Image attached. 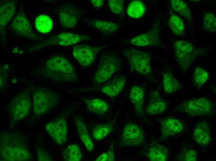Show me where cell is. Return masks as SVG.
Instances as JSON below:
<instances>
[{
    "label": "cell",
    "instance_id": "cell-1",
    "mask_svg": "<svg viewBox=\"0 0 216 161\" xmlns=\"http://www.w3.org/2000/svg\"><path fill=\"white\" fill-rule=\"evenodd\" d=\"M44 69L45 76L52 80L72 82L77 78L73 65L69 60L61 56H54L48 59Z\"/></svg>",
    "mask_w": 216,
    "mask_h": 161
},
{
    "label": "cell",
    "instance_id": "cell-2",
    "mask_svg": "<svg viewBox=\"0 0 216 161\" xmlns=\"http://www.w3.org/2000/svg\"><path fill=\"white\" fill-rule=\"evenodd\" d=\"M7 137L5 141H1V156L5 161H29L32 159L30 152L26 148L24 147L23 141L13 136Z\"/></svg>",
    "mask_w": 216,
    "mask_h": 161
},
{
    "label": "cell",
    "instance_id": "cell-3",
    "mask_svg": "<svg viewBox=\"0 0 216 161\" xmlns=\"http://www.w3.org/2000/svg\"><path fill=\"white\" fill-rule=\"evenodd\" d=\"M33 111L37 116L44 115L55 108L57 105L58 95L45 88H38L34 90Z\"/></svg>",
    "mask_w": 216,
    "mask_h": 161
},
{
    "label": "cell",
    "instance_id": "cell-4",
    "mask_svg": "<svg viewBox=\"0 0 216 161\" xmlns=\"http://www.w3.org/2000/svg\"><path fill=\"white\" fill-rule=\"evenodd\" d=\"M119 60L118 57L112 54H107L102 56L95 73V83L99 85L110 80L118 70Z\"/></svg>",
    "mask_w": 216,
    "mask_h": 161
},
{
    "label": "cell",
    "instance_id": "cell-5",
    "mask_svg": "<svg viewBox=\"0 0 216 161\" xmlns=\"http://www.w3.org/2000/svg\"><path fill=\"white\" fill-rule=\"evenodd\" d=\"M31 102L29 91L25 90L11 101L9 110L11 123H16L26 117L30 112Z\"/></svg>",
    "mask_w": 216,
    "mask_h": 161
},
{
    "label": "cell",
    "instance_id": "cell-6",
    "mask_svg": "<svg viewBox=\"0 0 216 161\" xmlns=\"http://www.w3.org/2000/svg\"><path fill=\"white\" fill-rule=\"evenodd\" d=\"M125 54L129 61L131 70L140 75L149 74L151 69L149 54L142 51L129 49Z\"/></svg>",
    "mask_w": 216,
    "mask_h": 161
},
{
    "label": "cell",
    "instance_id": "cell-7",
    "mask_svg": "<svg viewBox=\"0 0 216 161\" xmlns=\"http://www.w3.org/2000/svg\"><path fill=\"white\" fill-rule=\"evenodd\" d=\"M175 57L182 72L187 71L192 63L196 56L194 46L184 40L178 41L174 44Z\"/></svg>",
    "mask_w": 216,
    "mask_h": 161
},
{
    "label": "cell",
    "instance_id": "cell-8",
    "mask_svg": "<svg viewBox=\"0 0 216 161\" xmlns=\"http://www.w3.org/2000/svg\"><path fill=\"white\" fill-rule=\"evenodd\" d=\"M214 107L213 103L205 98L191 99L183 102L179 107L181 111L192 116L210 114Z\"/></svg>",
    "mask_w": 216,
    "mask_h": 161
},
{
    "label": "cell",
    "instance_id": "cell-9",
    "mask_svg": "<svg viewBox=\"0 0 216 161\" xmlns=\"http://www.w3.org/2000/svg\"><path fill=\"white\" fill-rule=\"evenodd\" d=\"M102 47L87 44H80L74 46L72 49L74 57L82 66L85 67L92 64Z\"/></svg>",
    "mask_w": 216,
    "mask_h": 161
},
{
    "label": "cell",
    "instance_id": "cell-10",
    "mask_svg": "<svg viewBox=\"0 0 216 161\" xmlns=\"http://www.w3.org/2000/svg\"><path fill=\"white\" fill-rule=\"evenodd\" d=\"M45 129L57 144L62 145L67 141V125L65 118H59L50 121L45 124Z\"/></svg>",
    "mask_w": 216,
    "mask_h": 161
},
{
    "label": "cell",
    "instance_id": "cell-11",
    "mask_svg": "<svg viewBox=\"0 0 216 161\" xmlns=\"http://www.w3.org/2000/svg\"><path fill=\"white\" fill-rule=\"evenodd\" d=\"M144 139V132L140 126L132 123H128L125 125L122 136L125 144L128 146L141 144Z\"/></svg>",
    "mask_w": 216,
    "mask_h": 161
},
{
    "label": "cell",
    "instance_id": "cell-12",
    "mask_svg": "<svg viewBox=\"0 0 216 161\" xmlns=\"http://www.w3.org/2000/svg\"><path fill=\"white\" fill-rule=\"evenodd\" d=\"M80 13L77 9L70 4L61 5L59 11L61 24L64 27L71 28L77 24Z\"/></svg>",
    "mask_w": 216,
    "mask_h": 161
},
{
    "label": "cell",
    "instance_id": "cell-13",
    "mask_svg": "<svg viewBox=\"0 0 216 161\" xmlns=\"http://www.w3.org/2000/svg\"><path fill=\"white\" fill-rule=\"evenodd\" d=\"M10 28L19 35L31 38L35 36L33 33L29 22L23 12L18 13L15 16L11 24Z\"/></svg>",
    "mask_w": 216,
    "mask_h": 161
},
{
    "label": "cell",
    "instance_id": "cell-14",
    "mask_svg": "<svg viewBox=\"0 0 216 161\" xmlns=\"http://www.w3.org/2000/svg\"><path fill=\"white\" fill-rule=\"evenodd\" d=\"M91 38L88 34H75L69 32L62 33L54 37L51 41L53 44L62 46H68L76 44Z\"/></svg>",
    "mask_w": 216,
    "mask_h": 161
},
{
    "label": "cell",
    "instance_id": "cell-15",
    "mask_svg": "<svg viewBox=\"0 0 216 161\" xmlns=\"http://www.w3.org/2000/svg\"><path fill=\"white\" fill-rule=\"evenodd\" d=\"M183 128L182 122L178 119L168 118L162 121L160 126V134L164 137H169L178 134Z\"/></svg>",
    "mask_w": 216,
    "mask_h": 161
},
{
    "label": "cell",
    "instance_id": "cell-16",
    "mask_svg": "<svg viewBox=\"0 0 216 161\" xmlns=\"http://www.w3.org/2000/svg\"><path fill=\"white\" fill-rule=\"evenodd\" d=\"M159 41L157 31L154 30L133 38L131 40L130 43L137 46H144L157 45Z\"/></svg>",
    "mask_w": 216,
    "mask_h": 161
},
{
    "label": "cell",
    "instance_id": "cell-17",
    "mask_svg": "<svg viewBox=\"0 0 216 161\" xmlns=\"http://www.w3.org/2000/svg\"><path fill=\"white\" fill-rule=\"evenodd\" d=\"M125 81V78L122 76L113 78L102 87L101 92L110 97H115L124 89Z\"/></svg>",
    "mask_w": 216,
    "mask_h": 161
},
{
    "label": "cell",
    "instance_id": "cell-18",
    "mask_svg": "<svg viewBox=\"0 0 216 161\" xmlns=\"http://www.w3.org/2000/svg\"><path fill=\"white\" fill-rule=\"evenodd\" d=\"M74 122L79 138L85 147L88 151H92L94 149V144L88 132L83 120L76 116L74 118Z\"/></svg>",
    "mask_w": 216,
    "mask_h": 161
},
{
    "label": "cell",
    "instance_id": "cell-19",
    "mask_svg": "<svg viewBox=\"0 0 216 161\" xmlns=\"http://www.w3.org/2000/svg\"><path fill=\"white\" fill-rule=\"evenodd\" d=\"M193 134L198 144L202 146L208 144L210 140V133L208 124L203 121L198 123L194 129Z\"/></svg>",
    "mask_w": 216,
    "mask_h": 161
},
{
    "label": "cell",
    "instance_id": "cell-20",
    "mask_svg": "<svg viewBox=\"0 0 216 161\" xmlns=\"http://www.w3.org/2000/svg\"><path fill=\"white\" fill-rule=\"evenodd\" d=\"M167 104L160 97L158 93L154 92L146 108L147 112L151 115H156L164 113L166 110Z\"/></svg>",
    "mask_w": 216,
    "mask_h": 161
},
{
    "label": "cell",
    "instance_id": "cell-21",
    "mask_svg": "<svg viewBox=\"0 0 216 161\" xmlns=\"http://www.w3.org/2000/svg\"><path fill=\"white\" fill-rule=\"evenodd\" d=\"M129 98L135 111L138 113L142 112L144 103V92L141 86L133 85L129 91Z\"/></svg>",
    "mask_w": 216,
    "mask_h": 161
},
{
    "label": "cell",
    "instance_id": "cell-22",
    "mask_svg": "<svg viewBox=\"0 0 216 161\" xmlns=\"http://www.w3.org/2000/svg\"><path fill=\"white\" fill-rule=\"evenodd\" d=\"M15 2L12 0L2 2L0 4V28L5 26L11 20L15 13Z\"/></svg>",
    "mask_w": 216,
    "mask_h": 161
},
{
    "label": "cell",
    "instance_id": "cell-23",
    "mask_svg": "<svg viewBox=\"0 0 216 161\" xmlns=\"http://www.w3.org/2000/svg\"><path fill=\"white\" fill-rule=\"evenodd\" d=\"M169 150L168 148L160 144H152L147 153L148 159L152 161H165L169 156Z\"/></svg>",
    "mask_w": 216,
    "mask_h": 161
},
{
    "label": "cell",
    "instance_id": "cell-24",
    "mask_svg": "<svg viewBox=\"0 0 216 161\" xmlns=\"http://www.w3.org/2000/svg\"><path fill=\"white\" fill-rule=\"evenodd\" d=\"M88 24L89 26L106 34L114 33L120 26V25L111 22L98 20H92Z\"/></svg>",
    "mask_w": 216,
    "mask_h": 161
},
{
    "label": "cell",
    "instance_id": "cell-25",
    "mask_svg": "<svg viewBox=\"0 0 216 161\" xmlns=\"http://www.w3.org/2000/svg\"><path fill=\"white\" fill-rule=\"evenodd\" d=\"M88 109L95 114L103 115L109 110L108 103L104 100L98 98H93L85 100Z\"/></svg>",
    "mask_w": 216,
    "mask_h": 161
},
{
    "label": "cell",
    "instance_id": "cell-26",
    "mask_svg": "<svg viewBox=\"0 0 216 161\" xmlns=\"http://www.w3.org/2000/svg\"><path fill=\"white\" fill-rule=\"evenodd\" d=\"M62 157L66 161H79L82 158L79 146L76 144L68 145L62 152Z\"/></svg>",
    "mask_w": 216,
    "mask_h": 161
},
{
    "label": "cell",
    "instance_id": "cell-27",
    "mask_svg": "<svg viewBox=\"0 0 216 161\" xmlns=\"http://www.w3.org/2000/svg\"><path fill=\"white\" fill-rule=\"evenodd\" d=\"M146 11L144 3L141 1L134 0L129 4L127 12L129 16L133 18H139L143 16Z\"/></svg>",
    "mask_w": 216,
    "mask_h": 161
},
{
    "label": "cell",
    "instance_id": "cell-28",
    "mask_svg": "<svg viewBox=\"0 0 216 161\" xmlns=\"http://www.w3.org/2000/svg\"><path fill=\"white\" fill-rule=\"evenodd\" d=\"M35 25L38 31L41 33H47L49 32L53 27V22L51 18L46 15L38 16L35 21Z\"/></svg>",
    "mask_w": 216,
    "mask_h": 161
},
{
    "label": "cell",
    "instance_id": "cell-29",
    "mask_svg": "<svg viewBox=\"0 0 216 161\" xmlns=\"http://www.w3.org/2000/svg\"><path fill=\"white\" fill-rule=\"evenodd\" d=\"M163 85L165 91L170 94L178 90L181 87L178 81L171 74L169 73L164 74Z\"/></svg>",
    "mask_w": 216,
    "mask_h": 161
},
{
    "label": "cell",
    "instance_id": "cell-30",
    "mask_svg": "<svg viewBox=\"0 0 216 161\" xmlns=\"http://www.w3.org/2000/svg\"><path fill=\"white\" fill-rule=\"evenodd\" d=\"M169 24L173 33L176 35H181L184 33V25L182 20L177 15H171Z\"/></svg>",
    "mask_w": 216,
    "mask_h": 161
},
{
    "label": "cell",
    "instance_id": "cell-31",
    "mask_svg": "<svg viewBox=\"0 0 216 161\" xmlns=\"http://www.w3.org/2000/svg\"><path fill=\"white\" fill-rule=\"evenodd\" d=\"M170 2L173 9L186 18L191 19V16L190 10L185 2L180 0H171Z\"/></svg>",
    "mask_w": 216,
    "mask_h": 161
},
{
    "label": "cell",
    "instance_id": "cell-32",
    "mask_svg": "<svg viewBox=\"0 0 216 161\" xmlns=\"http://www.w3.org/2000/svg\"><path fill=\"white\" fill-rule=\"evenodd\" d=\"M111 126L109 124H98L94 126L93 130V136L96 140L103 139L110 133Z\"/></svg>",
    "mask_w": 216,
    "mask_h": 161
},
{
    "label": "cell",
    "instance_id": "cell-33",
    "mask_svg": "<svg viewBox=\"0 0 216 161\" xmlns=\"http://www.w3.org/2000/svg\"><path fill=\"white\" fill-rule=\"evenodd\" d=\"M209 76L208 72L204 68L198 67L195 70L193 76V83L196 86L203 85L208 80Z\"/></svg>",
    "mask_w": 216,
    "mask_h": 161
},
{
    "label": "cell",
    "instance_id": "cell-34",
    "mask_svg": "<svg viewBox=\"0 0 216 161\" xmlns=\"http://www.w3.org/2000/svg\"><path fill=\"white\" fill-rule=\"evenodd\" d=\"M203 24L204 28L211 32L216 31V19L213 13H208L203 16Z\"/></svg>",
    "mask_w": 216,
    "mask_h": 161
},
{
    "label": "cell",
    "instance_id": "cell-35",
    "mask_svg": "<svg viewBox=\"0 0 216 161\" xmlns=\"http://www.w3.org/2000/svg\"><path fill=\"white\" fill-rule=\"evenodd\" d=\"M109 7L113 13L119 14L123 9L124 1L121 0H110L108 2Z\"/></svg>",
    "mask_w": 216,
    "mask_h": 161
},
{
    "label": "cell",
    "instance_id": "cell-36",
    "mask_svg": "<svg viewBox=\"0 0 216 161\" xmlns=\"http://www.w3.org/2000/svg\"><path fill=\"white\" fill-rule=\"evenodd\" d=\"M115 160V155L112 151H108L99 155L96 159V161H113Z\"/></svg>",
    "mask_w": 216,
    "mask_h": 161
},
{
    "label": "cell",
    "instance_id": "cell-37",
    "mask_svg": "<svg viewBox=\"0 0 216 161\" xmlns=\"http://www.w3.org/2000/svg\"><path fill=\"white\" fill-rule=\"evenodd\" d=\"M38 158L39 161H51L50 157L45 150L38 147L36 149Z\"/></svg>",
    "mask_w": 216,
    "mask_h": 161
},
{
    "label": "cell",
    "instance_id": "cell-38",
    "mask_svg": "<svg viewBox=\"0 0 216 161\" xmlns=\"http://www.w3.org/2000/svg\"><path fill=\"white\" fill-rule=\"evenodd\" d=\"M196 159V151L193 150H191L188 151L185 154L183 161H195Z\"/></svg>",
    "mask_w": 216,
    "mask_h": 161
},
{
    "label": "cell",
    "instance_id": "cell-39",
    "mask_svg": "<svg viewBox=\"0 0 216 161\" xmlns=\"http://www.w3.org/2000/svg\"><path fill=\"white\" fill-rule=\"evenodd\" d=\"M90 2L93 5L94 7L96 8H99L103 5L104 1L102 0H91Z\"/></svg>",
    "mask_w": 216,
    "mask_h": 161
}]
</instances>
